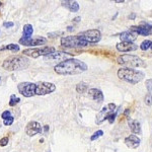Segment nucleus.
I'll use <instances>...</instances> for the list:
<instances>
[{
  "label": "nucleus",
  "mask_w": 152,
  "mask_h": 152,
  "mask_svg": "<svg viewBox=\"0 0 152 152\" xmlns=\"http://www.w3.org/2000/svg\"><path fill=\"white\" fill-rule=\"evenodd\" d=\"M70 58H73V54L71 53H67V52H54L52 54L48 56H45L44 57V60L45 61H65L67 59H70Z\"/></svg>",
  "instance_id": "ddd939ff"
},
{
  "label": "nucleus",
  "mask_w": 152,
  "mask_h": 152,
  "mask_svg": "<svg viewBox=\"0 0 152 152\" xmlns=\"http://www.w3.org/2000/svg\"><path fill=\"white\" fill-rule=\"evenodd\" d=\"M88 94L94 100H96L99 102H104V94H102V90L97 89V88H90L88 90Z\"/></svg>",
  "instance_id": "f3484780"
},
{
  "label": "nucleus",
  "mask_w": 152,
  "mask_h": 152,
  "mask_svg": "<svg viewBox=\"0 0 152 152\" xmlns=\"http://www.w3.org/2000/svg\"><path fill=\"white\" fill-rule=\"evenodd\" d=\"M48 131H49V126H48V125H45V126H44V132H45V133H47Z\"/></svg>",
  "instance_id": "72a5a7b5"
},
{
  "label": "nucleus",
  "mask_w": 152,
  "mask_h": 152,
  "mask_svg": "<svg viewBox=\"0 0 152 152\" xmlns=\"http://www.w3.org/2000/svg\"><path fill=\"white\" fill-rule=\"evenodd\" d=\"M8 142H9L8 137H3V138L0 139V146H1V147L6 146L7 144H8Z\"/></svg>",
  "instance_id": "7c9ffc66"
},
{
  "label": "nucleus",
  "mask_w": 152,
  "mask_h": 152,
  "mask_svg": "<svg viewBox=\"0 0 152 152\" xmlns=\"http://www.w3.org/2000/svg\"><path fill=\"white\" fill-rule=\"evenodd\" d=\"M130 18H131V19H134V18H135V13H133V14H132V15L130 16Z\"/></svg>",
  "instance_id": "4c0bfd02"
},
{
  "label": "nucleus",
  "mask_w": 152,
  "mask_h": 152,
  "mask_svg": "<svg viewBox=\"0 0 152 152\" xmlns=\"http://www.w3.org/2000/svg\"><path fill=\"white\" fill-rule=\"evenodd\" d=\"M102 135H104V131H102V130H99V131L94 132V133L91 135V137H90V140H91V141L96 140L97 138H99V137H102Z\"/></svg>",
  "instance_id": "a878e982"
},
{
  "label": "nucleus",
  "mask_w": 152,
  "mask_h": 152,
  "mask_svg": "<svg viewBox=\"0 0 152 152\" xmlns=\"http://www.w3.org/2000/svg\"><path fill=\"white\" fill-rule=\"evenodd\" d=\"M54 52H56V49L54 47H42V48H35V49H26L23 50V56H28V57H33V58H38V57H45L48 56L50 54H52Z\"/></svg>",
  "instance_id": "423d86ee"
},
{
  "label": "nucleus",
  "mask_w": 152,
  "mask_h": 152,
  "mask_svg": "<svg viewBox=\"0 0 152 152\" xmlns=\"http://www.w3.org/2000/svg\"><path fill=\"white\" fill-rule=\"evenodd\" d=\"M128 125H129V128L133 132L134 134H141L142 133V130H141V125L139 123L138 121L133 119H130L128 118Z\"/></svg>",
  "instance_id": "a211bd4d"
},
{
  "label": "nucleus",
  "mask_w": 152,
  "mask_h": 152,
  "mask_svg": "<svg viewBox=\"0 0 152 152\" xmlns=\"http://www.w3.org/2000/svg\"><path fill=\"white\" fill-rule=\"evenodd\" d=\"M1 79H2V78H1V77H0V82H1Z\"/></svg>",
  "instance_id": "a19ab883"
},
{
  "label": "nucleus",
  "mask_w": 152,
  "mask_h": 152,
  "mask_svg": "<svg viewBox=\"0 0 152 152\" xmlns=\"http://www.w3.org/2000/svg\"><path fill=\"white\" fill-rule=\"evenodd\" d=\"M10 116H11V113L9 112V111H4V112L1 114V118H2V120H5V119H7V118H9Z\"/></svg>",
  "instance_id": "2f4dec72"
},
{
  "label": "nucleus",
  "mask_w": 152,
  "mask_h": 152,
  "mask_svg": "<svg viewBox=\"0 0 152 152\" xmlns=\"http://www.w3.org/2000/svg\"><path fill=\"white\" fill-rule=\"evenodd\" d=\"M140 139L136 136V135H130V136L125 138V144L131 149H136L140 145Z\"/></svg>",
  "instance_id": "dca6fc26"
},
{
  "label": "nucleus",
  "mask_w": 152,
  "mask_h": 152,
  "mask_svg": "<svg viewBox=\"0 0 152 152\" xmlns=\"http://www.w3.org/2000/svg\"><path fill=\"white\" fill-rule=\"evenodd\" d=\"M87 88H88L87 83L81 81L76 85V91H77L78 94H84V92L87 90Z\"/></svg>",
  "instance_id": "4be33fe9"
},
{
  "label": "nucleus",
  "mask_w": 152,
  "mask_h": 152,
  "mask_svg": "<svg viewBox=\"0 0 152 152\" xmlns=\"http://www.w3.org/2000/svg\"><path fill=\"white\" fill-rule=\"evenodd\" d=\"M19 102H20V99L16 96L15 94L10 95V99H9V105H10V107H14V105L18 104Z\"/></svg>",
  "instance_id": "5701e85b"
},
{
  "label": "nucleus",
  "mask_w": 152,
  "mask_h": 152,
  "mask_svg": "<svg viewBox=\"0 0 152 152\" xmlns=\"http://www.w3.org/2000/svg\"><path fill=\"white\" fill-rule=\"evenodd\" d=\"M42 132H43V127L41 126L40 123L36 121H31L26 127V133L29 137H33L37 134H41Z\"/></svg>",
  "instance_id": "4468645a"
},
{
  "label": "nucleus",
  "mask_w": 152,
  "mask_h": 152,
  "mask_svg": "<svg viewBox=\"0 0 152 152\" xmlns=\"http://www.w3.org/2000/svg\"><path fill=\"white\" fill-rule=\"evenodd\" d=\"M62 5L67 8L68 10L71 12H77L79 10V4L77 1H70V0H66V1H62Z\"/></svg>",
  "instance_id": "6ab92c4d"
},
{
  "label": "nucleus",
  "mask_w": 152,
  "mask_h": 152,
  "mask_svg": "<svg viewBox=\"0 0 152 152\" xmlns=\"http://www.w3.org/2000/svg\"><path fill=\"white\" fill-rule=\"evenodd\" d=\"M146 89L148 90V92H152V79H147L145 82Z\"/></svg>",
  "instance_id": "c85d7f7f"
},
{
  "label": "nucleus",
  "mask_w": 152,
  "mask_h": 152,
  "mask_svg": "<svg viewBox=\"0 0 152 152\" xmlns=\"http://www.w3.org/2000/svg\"><path fill=\"white\" fill-rule=\"evenodd\" d=\"M34 33V28L31 24H24L23 26V39H29L31 38V35Z\"/></svg>",
  "instance_id": "412c9836"
},
{
  "label": "nucleus",
  "mask_w": 152,
  "mask_h": 152,
  "mask_svg": "<svg viewBox=\"0 0 152 152\" xmlns=\"http://www.w3.org/2000/svg\"><path fill=\"white\" fill-rule=\"evenodd\" d=\"M117 62L120 65L124 66V68L133 69V68L146 67V63L141 58L135 55H129V54H124V55L119 56L117 59Z\"/></svg>",
  "instance_id": "20e7f679"
},
{
  "label": "nucleus",
  "mask_w": 152,
  "mask_h": 152,
  "mask_svg": "<svg viewBox=\"0 0 152 152\" xmlns=\"http://www.w3.org/2000/svg\"><path fill=\"white\" fill-rule=\"evenodd\" d=\"M2 5V3H1V2H0V6H1Z\"/></svg>",
  "instance_id": "79ce46f5"
},
{
  "label": "nucleus",
  "mask_w": 152,
  "mask_h": 152,
  "mask_svg": "<svg viewBox=\"0 0 152 152\" xmlns=\"http://www.w3.org/2000/svg\"><path fill=\"white\" fill-rule=\"evenodd\" d=\"M117 113H118V112H117V110H116V112H115V113H113L112 115H110V117L107 118V121H109V122H110V124H113V123H114V121H115V120H116Z\"/></svg>",
  "instance_id": "c756f323"
},
{
  "label": "nucleus",
  "mask_w": 152,
  "mask_h": 152,
  "mask_svg": "<svg viewBox=\"0 0 152 152\" xmlns=\"http://www.w3.org/2000/svg\"><path fill=\"white\" fill-rule=\"evenodd\" d=\"M47 43V39L44 37H37V38H29V39H23L19 40V44L23 46H28V47H36V46L45 45Z\"/></svg>",
  "instance_id": "f8f14e48"
},
{
  "label": "nucleus",
  "mask_w": 152,
  "mask_h": 152,
  "mask_svg": "<svg viewBox=\"0 0 152 152\" xmlns=\"http://www.w3.org/2000/svg\"><path fill=\"white\" fill-rule=\"evenodd\" d=\"M150 45H151V41L145 40V41L142 42V44L140 45V49L142 51H147L149 48H150Z\"/></svg>",
  "instance_id": "393cba45"
},
{
  "label": "nucleus",
  "mask_w": 152,
  "mask_h": 152,
  "mask_svg": "<svg viewBox=\"0 0 152 152\" xmlns=\"http://www.w3.org/2000/svg\"><path fill=\"white\" fill-rule=\"evenodd\" d=\"M116 112V104H109L107 105L102 107L100 110V112L96 115V120H95V123L97 125H100L104 123V121H107V118L110 117V115H112L113 113Z\"/></svg>",
  "instance_id": "1a4fd4ad"
},
{
  "label": "nucleus",
  "mask_w": 152,
  "mask_h": 152,
  "mask_svg": "<svg viewBox=\"0 0 152 152\" xmlns=\"http://www.w3.org/2000/svg\"><path fill=\"white\" fill-rule=\"evenodd\" d=\"M29 65V61L26 56H11L5 59L2 64L3 69L7 71H18L26 69Z\"/></svg>",
  "instance_id": "f03ea898"
},
{
  "label": "nucleus",
  "mask_w": 152,
  "mask_h": 152,
  "mask_svg": "<svg viewBox=\"0 0 152 152\" xmlns=\"http://www.w3.org/2000/svg\"><path fill=\"white\" fill-rule=\"evenodd\" d=\"M144 102H145L146 105L150 107V105L152 104V92H148V94H146L145 99H144Z\"/></svg>",
  "instance_id": "bb28decb"
},
{
  "label": "nucleus",
  "mask_w": 152,
  "mask_h": 152,
  "mask_svg": "<svg viewBox=\"0 0 152 152\" xmlns=\"http://www.w3.org/2000/svg\"><path fill=\"white\" fill-rule=\"evenodd\" d=\"M78 36H80V38L87 44H96L102 39V34L99 29H88V31L80 33Z\"/></svg>",
  "instance_id": "0eeeda50"
},
{
  "label": "nucleus",
  "mask_w": 152,
  "mask_h": 152,
  "mask_svg": "<svg viewBox=\"0 0 152 152\" xmlns=\"http://www.w3.org/2000/svg\"><path fill=\"white\" fill-rule=\"evenodd\" d=\"M56 90V85L52 82L39 81L36 83V95H47Z\"/></svg>",
  "instance_id": "6e6552de"
},
{
  "label": "nucleus",
  "mask_w": 152,
  "mask_h": 152,
  "mask_svg": "<svg viewBox=\"0 0 152 152\" xmlns=\"http://www.w3.org/2000/svg\"><path fill=\"white\" fill-rule=\"evenodd\" d=\"M129 113H130V110H129V109H127L126 111H125V116H127V115H128Z\"/></svg>",
  "instance_id": "c9c22d12"
},
{
  "label": "nucleus",
  "mask_w": 152,
  "mask_h": 152,
  "mask_svg": "<svg viewBox=\"0 0 152 152\" xmlns=\"http://www.w3.org/2000/svg\"><path fill=\"white\" fill-rule=\"evenodd\" d=\"M116 3H123L124 2V0H117V1H115Z\"/></svg>",
  "instance_id": "e433bc0d"
},
{
  "label": "nucleus",
  "mask_w": 152,
  "mask_h": 152,
  "mask_svg": "<svg viewBox=\"0 0 152 152\" xmlns=\"http://www.w3.org/2000/svg\"><path fill=\"white\" fill-rule=\"evenodd\" d=\"M18 90L24 97H31L36 95V83L20 82L18 85Z\"/></svg>",
  "instance_id": "9d476101"
},
{
  "label": "nucleus",
  "mask_w": 152,
  "mask_h": 152,
  "mask_svg": "<svg viewBox=\"0 0 152 152\" xmlns=\"http://www.w3.org/2000/svg\"><path fill=\"white\" fill-rule=\"evenodd\" d=\"M4 49L9 50V51H12V52H18L19 46L16 45V44H9V45H7L6 47H4Z\"/></svg>",
  "instance_id": "b1692460"
},
{
  "label": "nucleus",
  "mask_w": 152,
  "mask_h": 152,
  "mask_svg": "<svg viewBox=\"0 0 152 152\" xmlns=\"http://www.w3.org/2000/svg\"><path fill=\"white\" fill-rule=\"evenodd\" d=\"M68 28V29H67V31H72V28H72V26H68V28Z\"/></svg>",
  "instance_id": "58836bf2"
},
{
  "label": "nucleus",
  "mask_w": 152,
  "mask_h": 152,
  "mask_svg": "<svg viewBox=\"0 0 152 152\" xmlns=\"http://www.w3.org/2000/svg\"><path fill=\"white\" fill-rule=\"evenodd\" d=\"M118 77L121 80H124V81L131 83V84H137L145 77V74L140 70L123 67L118 70Z\"/></svg>",
  "instance_id": "7ed1b4c3"
},
{
  "label": "nucleus",
  "mask_w": 152,
  "mask_h": 152,
  "mask_svg": "<svg viewBox=\"0 0 152 152\" xmlns=\"http://www.w3.org/2000/svg\"><path fill=\"white\" fill-rule=\"evenodd\" d=\"M117 50L119 52L126 53V52H132L138 49V46L135 45L134 43H129V42H121V43H118L116 46Z\"/></svg>",
  "instance_id": "2eb2a0df"
},
{
  "label": "nucleus",
  "mask_w": 152,
  "mask_h": 152,
  "mask_svg": "<svg viewBox=\"0 0 152 152\" xmlns=\"http://www.w3.org/2000/svg\"><path fill=\"white\" fill-rule=\"evenodd\" d=\"M120 39L122 42H129V43H133L134 41H136L137 37L135 34L131 33V31H124L120 35Z\"/></svg>",
  "instance_id": "aec40b11"
},
{
  "label": "nucleus",
  "mask_w": 152,
  "mask_h": 152,
  "mask_svg": "<svg viewBox=\"0 0 152 152\" xmlns=\"http://www.w3.org/2000/svg\"><path fill=\"white\" fill-rule=\"evenodd\" d=\"M13 122H14V118L12 116L7 118V119H5V120H3V124L5 125V126H10V125L13 124Z\"/></svg>",
  "instance_id": "cd10ccee"
},
{
  "label": "nucleus",
  "mask_w": 152,
  "mask_h": 152,
  "mask_svg": "<svg viewBox=\"0 0 152 152\" xmlns=\"http://www.w3.org/2000/svg\"><path fill=\"white\" fill-rule=\"evenodd\" d=\"M130 31L131 33L138 34L141 36H149L152 35V26L148 23H141L140 26H133L130 28Z\"/></svg>",
  "instance_id": "9b49d317"
},
{
  "label": "nucleus",
  "mask_w": 152,
  "mask_h": 152,
  "mask_svg": "<svg viewBox=\"0 0 152 152\" xmlns=\"http://www.w3.org/2000/svg\"><path fill=\"white\" fill-rule=\"evenodd\" d=\"M87 65L83 61L75 58H70L58 63L54 67V71L59 75H76L87 70Z\"/></svg>",
  "instance_id": "f257e3e1"
},
{
  "label": "nucleus",
  "mask_w": 152,
  "mask_h": 152,
  "mask_svg": "<svg viewBox=\"0 0 152 152\" xmlns=\"http://www.w3.org/2000/svg\"><path fill=\"white\" fill-rule=\"evenodd\" d=\"M14 26V23H12V21H5V23H3V26L4 28H12V26Z\"/></svg>",
  "instance_id": "473e14b6"
},
{
  "label": "nucleus",
  "mask_w": 152,
  "mask_h": 152,
  "mask_svg": "<svg viewBox=\"0 0 152 152\" xmlns=\"http://www.w3.org/2000/svg\"><path fill=\"white\" fill-rule=\"evenodd\" d=\"M88 44L80 38V36H68L61 39V46L64 48H83Z\"/></svg>",
  "instance_id": "39448f33"
},
{
  "label": "nucleus",
  "mask_w": 152,
  "mask_h": 152,
  "mask_svg": "<svg viewBox=\"0 0 152 152\" xmlns=\"http://www.w3.org/2000/svg\"><path fill=\"white\" fill-rule=\"evenodd\" d=\"M150 49L152 50V42H151V45H150Z\"/></svg>",
  "instance_id": "ea45409f"
},
{
  "label": "nucleus",
  "mask_w": 152,
  "mask_h": 152,
  "mask_svg": "<svg viewBox=\"0 0 152 152\" xmlns=\"http://www.w3.org/2000/svg\"><path fill=\"white\" fill-rule=\"evenodd\" d=\"M80 19H81V18H80V16H77V18H75L74 19H73V20H74L75 23H78V21H79Z\"/></svg>",
  "instance_id": "f704fd0d"
}]
</instances>
